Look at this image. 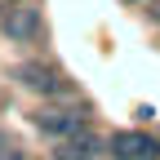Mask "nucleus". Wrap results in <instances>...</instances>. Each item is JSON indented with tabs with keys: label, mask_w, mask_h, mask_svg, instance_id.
Returning a JSON list of instances; mask_svg holds the SVG:
<instances>
[{
	"label": "nucleus",
	"mask_w": 160,
	"mask_h": 160,
	"mask_svg": "<svg viewBox=\"0 0 160 160\" xmlns=\"http://www.w3.org/2000/svg\"><path fill=\"white\" fill-rule=\"evenodd\" d=\"M31 125L45 133V138L67 142V138H80V133H85V116H71V111H58V107H40L31 116Z\"/></svg>",
	"instance_id": "obj_1"
},
{
	"label": "nucleus",
	"mask_w": 160,
	"mask_h": 160,
	"mask_svg": "<svg viewBox=\"0 0 160 160\" xmlns=\"http://www.w3.org/2000/svg\"><path fill=\"white\" fill-rule=\"evenodd\" d=\"M18 85L31 89V93H40V98H62L67 93V80L53 67H45V62H22L18 67Z\"/></svg>",
	"instance_id": "obj_2"
},
{
	"label": "nucleus",
	"mask_w": 160,
	"mask_h": 160,
	"mask_svg": "<svg viewBox=\"0 0 160 160\" xmlns=\"http://www.w3.org/2000/svg\"><path fill=\"white\" fill-rule=\"evenodd\" d=\"M0 31H5L9 40H40L45 36V22H40V9L36 5H18V9H9L5 18H0Z\"/></svg>",
	"instance_id": "obj_3"
},
{
	"label": "nucleus",
	"mask_w": 160,
	"mask_h": 160,
	"mask_svg": "<svg viewBox=\"0 0 160 160\" xmlns=\"http://www.w3.org/2000/svg\"><path fill=\"white\" fill-rule=\"evenodd\" d=\"M107 151H111L116 160H156V156H160V147L151 142V138H147V133H133V129L111 133V138H107Z\"/></svg>",
	"instance_id": "obj_4"
},
{
	"label": "nucleus",
	"mask_w": 160,
	"mask_h": 160,
	"mask_svg": "<svg viewBox=\"0 0 160 160\" xmlns=\"http://www.w3.org/2000/svg\"><path fill=\"white\" fill-rule=\"evenodd\" d=\"M102 142H98L93 133H80V138H67V142L53 147V160H98Z\"/></svg>",
	"instance_id": "obj_5"
},
{
	"label": "nucleus",
	"mask_w": 160,
	"mask_h": 160,
	"mask_svg": "<svg viewBox=\"0 0 160 160\" xmlns=\"http://www.w3.org/2000/svg\"><path fill=\"white\" fill-rule=\"evenodd\" d=\"M0 160H22V151H18L9 138H0Z\"/></svg>",
	"instance_id": "obj_6"
},
{
	"label": "nucleus",
	"mask_w": 160,
	"mask_h": 160,
	"mask_svg": "<svg viewBox=\"0 0 160 160\" xmlns=\"http://www.w3.org/2000/svg\"><path fill=\"white\" fill-rule=\"evenodd\" d=\"M151 18H156V22H160V0H156V5H151Z\"/></svg>",
	"instance_id": "obj_7"
}]
</instances>
